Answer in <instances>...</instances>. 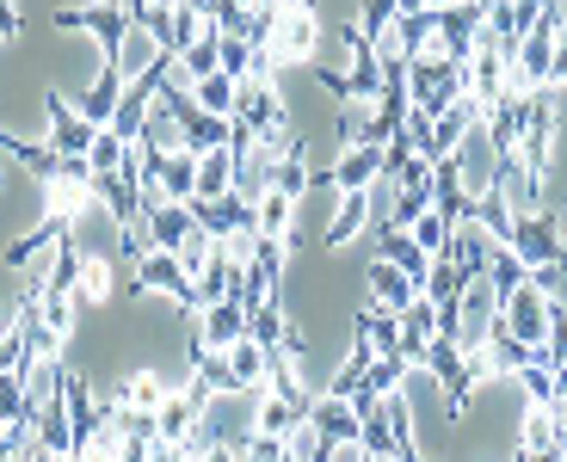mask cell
<instances>
[{"label": "cell", "instance_id": "4dcf8cb0", "mask_svg": "<svg viewBox=\"0 0 567 462\" xmlns=\"http://www.w3.org/2000/svg\"><path fill=\"white\" fill-rule=\"evenodd\" d=\"M235 86L241 81H228V74H204L198 86H192V105L210 117H235Z\"/></svg>", "mask_w": 567, "mask_h": 462}, {"label": "cell", "instance_id": "4316f807", "mask_svg": "<svg viewBox=\"0 0 567 462\" xmlns=\"http://www.w3.org/2000/svg\"><path fill=\"white\" fill-rule=\"evenodd\" d=\"M518 450H561L555 407H525V413H518Z\"/></svg>", "mask_w": 567, "mask_h": 462}, {"label": "cell", "instance_id": "e575fe53", "mask_svg": "<svg viewBox=\"0 0 567 462\" xmlns=\"http://www.w3.org/2000/svg\"><path fill=\"white\" fill-rule=\"evenodd\" d=\"M31 413V401H25V382L19 377H0V420L13 425V420H25Z\"/></svg>", "mask_w": 567, "mask_h": 462}, {"label": "cell", "instance_id": "52a82bcc", "mask_svg": "<svg viewBox=\"0 0 567 462\" xmlns=\"http://www.w3.org/2000/svg\"><path fill=\"white\" fill-rule=\"evenodd\" d=\"M494 197L506 204L512 216H537V211H549V173H543V167H530L525 154H499Z\"/></svg>", "mask_w": 567, "mask_h": 462}, {"label": "cell", "instance_id": "9a60e30c", "mask_svg": "<svg viewBox=\"0 0 567 462\" xmlns=\"http://www.w3.org/2000/svg\"><path fill=\"white\" fill-rule=\"evenodd\" d=\"M364 302H377V308H389V315H401V308L420 302V284H413L401 266H389V259H370V266H364Z\"/></svg>", "mask_w": 567, "mask_h": 462}, {"label": "cell", "instance_id": "8d00e7d4", "mask_svg": "<svg viewBox=\"0 0 567 462\" xmlns=\"http://www.w3.org/2000/svg\"><path fill=\"white\" fill-rule=\"evenodd\" d=\"M549 93H567V43H555V69H549Z\"/></svg>", "mask_w": 567, "mask_h": 462}, {"label": "cell", "instance_id": "5bb4252c", "mask_svg": "<svg viewBox=\"0 0 567 462\" xmlns=\"http://www.w3.org/2000/svg\"><path fill=\"white\" fill-rule=\"evenodd\" d=\"M383 173V142H346L340 154H333V167L321 173L333 192H364L370 179Z\"/></svg>", "mask_w": 567, "mask_h": 462}, {"label": "cell", "instance_id": "484cf974", "mask_svg": "<svg viewBox=\"0 0 567 462\" xmlns=\"http://www.w3.org/2000/svg\"><path fill=\"white\" fill-rule=\"evenodd\" d=\"M148 99H155V81L124 86V99H117V112H112V124H105V130H117L124 142H136L142 124H148Z\"/></svg>", "mask_w": 567, "mask_h": 462}, {"label": "cell", "instance_id": "7bdbcfd3", "mask_svg": "<svg viewBox=\"0 0 567 462\" xmlns=\"http://www.w3.org/2000/svg\"><path fill=\"white\" fill-rule=\"evenodd\" d=\"M444 7H456V0H425V13H444Z\"/></svg>", "mask_w": 567, "mask_h": 462}, {"label": "cell", "instance_id": "d4e9b609", "mask_svg": "<svg viewBox=\"0 0 567 462\" xmlns=\"http://www.w3.org/2000/svg\"><path fill=\"white\" fill-rule=\"evenodd\" d=\"M235 142V124L228 117H210L198 105H185V148L192 154H210V148H228Z\"/></svg>", "mask_w": 567, "mask_h": 462}, {"label": "cell", "instance_id": "7402d4cb", "mask_svg": "<svg viewBox=\"0 0 567 462\" xmlns=\"http://www.w3.org/2000/svg\"><path fill=\"white\" fill-rule=\"evenodd\" d=\"M38 321L50 327L62 346H69V339L86 327V302H81L74 290H38Z\"/></svg>", "mask_w": 567, "mask_h": 462}, {"label": "cell", "instance_id": "cb8c5ba5", "mask_svg": "<svg viewBox=\"0 0 567 462\" xmlns=\"http://www.w3.org/2000/svg\"><path fill=\"white\" fill-rule=\"evenodd\" d=\"M124 167H130V142L117 136V130H100L93 148H86V173H93V185H100V179H124Z\"/></svg>", "mask_w": 567, "mask_h": 462}, {"label": "cell", "instance_id": "bcb514c9", "mask_svg": "<svg viewBox=\"0 0 567 462\" xmlns=\"http://www.w3.org/2000/svg\"><path fill=\"white\" fill-rule=\"evenodd\" d=\"M561 462H567V438H561Z\"/></svg>", "mask_w": 567, "mask_h": 462}, {"label": "cell", "instance_id": "836d02e7", "mask_svg": "<svg viewBox=\"0 0 567 462\" xmlns=\"http://www.w3.org/2000/svg\"><path fill=\"white\" fill-rule=\"evenodd\" d=\"M210 259H216V240L204 235L198 223H192V235L179 240V266H185V278H192V271H204V266H210Z\"/></svg>", "mask_w": 567, "mask_h": 462}, {"label": "cell", "instance_id": "1f68e13d", "mask_svg": "<svg viewBox=\"0 0 567 462\" xmlns=\"http://www.w3.org/2000/svg\"><path fill=\"white\" fill-rule=\"evenodd\" d=\"M525 278H530V271H525V259H518V253H512L506 240H499V247L487 253V284H494V290L506 296V290H518Z\"/></svg>", "mask_w": 567, "mask_h": 462}, {"label": "cell", "instance_id": "f35d334b", "mask_svg": "<svg viewBox=\"0 0 567 462\" xmlns=\"http://www.w3.org/2000/svg\"><path fill=\"white\" fill-rule=\"evenodd\" d=\"M506 462H561V450H512Z\"/></svg>", "mask_w": 567, "mask_h": 462}, {"label": "cell", "instance_id": "e0dca14e", "mask_svg": "<svg viewBox=\"0 0 567 462\" xmlns=\"http://www.w3.org/2000/svg\"><path fill=\"white\" fill-rule=\"evenodd\" d=\"M235 179H241V161H235V142H228V148H210V154H198V185H192V204H223V197L235 192Z\"/></svg>", "mask_w": 567, "mask_h": 462}, {"label": "cell", "instance_id": "c3c4849f", "mask_svg": "<svg viewBox=\"0 0 567 462\" xmlns=\"http://www.w3.org/2000/svg\"><path fill=\"white\" fill-rule=\"evenodd\" d=\"M284 462H290V456H284Z\"/></svg>", "mask_w": 567, "mask_h": 462}, {"label": "cell", "instance_id": "ffe728a7", "mask_svg": "<svg viewBox=\"0 0 567 462\" xmlns=\"http://www.w3.org/2000/svg\"><path fill=\"white\" fill-rule=\"evenodd\" d=\"M124 86H130V81H124L117 69L93 74V81L81 86V99H74V112H81L93 130H105V124H112V112H117V99H124Z\"/></svg>", "mask_w": 567, "mask_h": 462}, {"label": "cell", "instance_id": "60d3db41", "mask_svg": "<svg viewBox=\"0 0 567 462\" xmlns=\"http://www.w3.org/2000/svg\"><path fill=\"white\" fill-rule=\"evenodd\" d=\"M204 462H241V450H210Z\"/></svg>", "mask_w": 567, "mask_h": 462}, {"label": "cell", "instance_id": "8992f818", "mask_svg": "<svg viewBox=\"0 0 567 462\" xmlns=\"http://www.w3.org/2000/svg\"><path fill=\"white\" fill-rule=\"evenodd\" d=\"M204 432L216 438V450H241L259 432V394L254 389H216L204 407Z\"/></svg>", "mask_w": 567, "mask_h": 462}, {"label": "cell", "instance_id": "ac0fdd59", "mask_svg": "<svg viewBox=\"0 0 567 462\" xmlns=\"http://www.w3.org/2000/svg\"><path fill=\"white\" fill-rule=\"evenodd\" d=\"M223 365H228V389H266V377H271V346H259L254 333H241L235 346L223 351Z\"/></svg>", "mask_w": 567, "mask_h": 462}, {"label": "cell", "instance_id": "277c9868", "mask_svg": "<svg viewBox=\"0 0 567 462\" xmlns=\"http://www.w3.org/2000/svg\"><path fill=\"white\" fill-rule=\"evenodd\" d=\"M401 93H408L413 112H451L456 99H463V62H439V57H420L408 62V74H401Z\"/></svg>", "mask_w": 567, "mask_h": 462}, {"label": "cell", "instance_id": "9c48e42d", "mask_svg": "<svg viewBox=\"0 0 567 462\" xmlns=\"http://www.w3.org/2000/svg\"><path fill=\"white\" fill-rule=\"evenodd\" d=\"M56 31H81V38H93L112 57L117 38L130 31V0H81V7H62Z\"/></svg>", "mask_w": 567, "mask_h": 462}, {"label": "cell", "instance_id": "2e32d148", "mask_svg": "<svg viewBox=\"0 0 567 462\" xmlns=\"http://www.w3.org/2000/svg\"><path fill=\"white\" fill-rule=\"evenodd\" d=\"M241 333H247V308L235 296H223V302L198 308V346L192 351H228Z\"/></svg>", "mask_w": 567, "mask_h": 462}, {"label": "cell", "instance_id": "7a4b0ae2", "mask_svg": "<svg viewBox=\"0 0 567 462\" xmlns=\"http://www.w3.org/2000/svg\"><path fill=\"white\" fill-rule=\"evenodd\" d=\"M62 240H69L74 259H117V266H124V216H117L100 192H93V204L62 228Z\"/></svg>", "mask_w": 567, "mask_h": 462}, {"label": "cell", "instance_id": "83f0119b", "mask_svg": "<svg viewBox=\"0 0 567 462\" xmlns=\"http://www.w3.org/2000/svg\"><path fill=\"white\" fill-rule=\"evenodd\" d=\"M408 235H413V247H420L425 259H444V253H451V235H456V223H444V216L432 211V204H425V211L408 223Z\"/></svg>", "mask_w": 567, "mask_h": 462}, {"label": "cell", "instance_id": "ee69618b", "mask_svg": "<svg viewBox=\"0 0 567 462\" xmlns=\"http://www.w3.org/2000/svg\"><path fill=\"white\" fill-rule=\"evenodd\" d=\"M0 456H7V420H0Z\"/></svg>", "mask_w": 567, "mask_h": 462}, {"label": "cell", "instance_id": "74e56055", "mask_svg": "<svg viewBox=\"0 0 567 462\" xmlns=\"http://www.w3.org/2000/svg\"><path fill=\"white\" fill-rule=\"evenodd\" d=\"M179 7H185V13H192V19H204V25H210V19H216V7H223V0H179Z\"/></svg>", "mask_w": 567, "mask_h": 462}, {"label": "cell", "instance_id": "ab89813d", "mask_svg": "<svg viewBox=\"0 0 567 462\" xmlns=\"http://www.w3.org/2000/svg\"><path fill=\"white\" fill-rule=\"evenodd\" d=\"M555 401H567V358H555Z\"/></svg>", "mask_w": 567, "mask_h": 462}, {"label": "cell", "instance_id": "7dc6e473", "mask_svg": "<svg viewBox=\"0 0 567 462\" xmlns=\"http://www.w3.org/2000/svg\"><path fill=\"white\" fill-rule=\"evenodd\" d=\"M235 7H254V0H235Z\"/></svg>", "mask_w": 567, "mask_h": 462}, {"label": "cell", "instance_id": "ba28073f", "mask_svg": "<svg viewBox=\"0 0 567 462\" xmlns=\"http://www.w3.org/2000/svg\"><path fill=\"white\" fill-rule=\"evenodd\" d=\"M93 136H100V130L74 112V99H62V93L43 86V148L56 154V161H86Z\"/></svg>", "mask_w": 567, "mask_h": 462}, {"label": "cell", "instance_id": "30bf717a", "mask_svg": "<svg viewBox=\"0 0 567 462\" xmlns=\"http://www.w3.org/2000/svg\"><path fill=\"white\" fill-rule=\"evenodd\" d=\"M506 247L518 253V259H525V271H543V266H555V259H567L561 228H555V216H549V211L518 216V223H512V235H506Z\"/></svg>", "mask_w": 567, "mask_h": 462}, {"label": "cell", "instance_id": "6da1fadb", "mask_svg": "<svg viewBox=\"0 0 567 462\" xmlns=\"http://www.w3.org/2000/svg\"><path fill=\"white\" fill-rule=\"evenodd\" d=\"M321 43H327V25H321V7L315 0L284 7L278 25H271V57H278V69H315L321 62Z\"/></svg>", "mask_w": 567, "mask_h": 462}, {"label": "cell", "instance_id": "d6986e66", "mask_svg": "<svg viewBox=\"0 0 567 462\" xmlns=\"http://www.w3.org/2000/svg\"><path fill=\"white\" fill-rule=\"evenodd\" d=\"M254 228H259L266 240L302 235V204H297V197H284L278 185H266V192L254 197Z\"/></svg>", "mask_w": 567, "mask_h": 462}, {"label": "cell", "instance_id": "b9f144b4", "mask_svg": "<svg viewBox=\"0 0 567 462\" xmlns=\"http://www.w3.org/2000/svg\"><path fill=\"white\" fill-rule=\"evenodd\" d=\"M401 13H425V0H395Z\"/></svg>", "mask_w": 567, "mask_h": 462}, {"label": "cell", "instance_id": "f1b7e54d", "mask_svg": "<svg viewBox=\"0 0 567 462\" xmlns=\"http://www.w3.org/2000/svg\"><path fill=\"white\" fill-rule=\"evenodd\" d=\"M302 420H309V407H297V401H284V394L259 389V432H266V438H290Z\"/></svg>", "mask_w": 567, "mask_h": 462}, {"label": "cell", "instance_id": "f6af8a7d", "mask_svg": "<svg viewBox=\"0 0 567 462\" xmlns=\"http://www.w3.org/2000/svg\"><path fill=\"white\" fill-rule=\"evenodd\" d=\"M56 462H81V456H56Z\"/></svg>", "mask_w": 567, "mask_h": 462}, {"label": "cell", "instance_id": "8fae6325", "mask_svg": "<svg viewBox=\"0 0 567 462\" xmlns=\"http://www.w3.org/2000/svg\"><path fill=\"white\" fill-rule=\"evenodd\" d=\"M161 62H167L161 38H155L148 25H136V19H130V31L117 38V50H112V69L124 74L130 86H136V81H155V74H161Z\"/></svg>", "mask_w": 567, "mask_h": 462}, {"label": "cell", "instance_id": "603a6c76", "mask_svg": "<svg viewBox=\"0 0 567 462\" xmlns=\"http://www.w3.org/2000/svg\"><path fill=\"white\" fill-rule=\"evenodd\" d=\"M198 420H204V407L192 401L185 389H173L167 401L155 407V432H161V444H167V450H173V444H185V438L198 432Z\"/></svg>", "mask_w": 567, "mask_h": 462}, {"label": "cell", "instance_id": "4fadbf2b", "mask_svg": "<svg viewBox=\"0 0 567 462\" xmlns=\"http://www.w3.org/2000/svg\"><path fill=\"white\" fill-rule=\"evenodd\" d=\"M309 425L327 438V444H358V432H364V407H358L352 394H315Z\"/></svg>", "mask_w": 567, "mask_h": 462}, {"label": "cell", "instance_id": "5b68a950", "mask_svg": "<svg viewBox=\"0 0 567 462\" xmlns=\"http://www.w3.org/2000/svg\"><path fill=\"white\" fill-rule=\"evenodd\" d=\"M499 327H506L518 346H549V327H555V302L537 278H525L518 290L499 296Z\"/></svg>", "mask_w": 567, "mask_h": 462}, {"label": "cell", "instance_id": "3957f363", "mask_svg": "<svg viewBox=\"0 0 567 462\" xmlns=\"http://www.w3.org/2000/svg\"><path fill=\"white\" fill-rule=\"evenodd\" d=\"M86 204H93V173H86V161H56V173H50V179H38L43 228H69Z\"/></svg>", "mask_w": 567, "mask_h": 462}, {"label": "cell", "instance_id": "f546056e", "mask_svg": "<svg viewBox=\"0 0 567 462\" xmlns=\"http://www.w3.org/2000/svg\"><path fill=\"white\" fill-rule=\"evenodd\" d=\"M192 223H198V211H192V204H161V211H148L155 247H167V253H179V240L192 235Z\"/></svg>", "mask_w": 567, "mask_h": 462}, {"label": "cell", "instance_id": "d6a6232c", "mask_svg": "<svg viewBox=\"0 0 567 462\" xmlns=\"http://www.w3.org/2000/svg\"><path fill=\"white\" fill-rule=\"evenodd\" d=\"M284 456H290V462H321V456H327V438H321V432H315V425H309V420H302V425H297V432L284 438Z\"/></svg>", "mask_w": 567, "mask_h": 462}, {"label": "cell", "instance_id": "d590c367", "mask_svg": "<svg viewBox=\"0 0 567 462\" xmlns=\"http://www.w3.org/2000/svg\"><path fill=\"white\" fill-rule=\"evenodd\" d=\"M241 462H284V438H266V432H254L241 444Z\"/></svg>", "mask_w": 567, "mask_h": 462}, {"label": "cell", "instance_id": "44dd1931", "mask_svg": "<svg viewBox=\"0 0 567 462\" xmlns=\"http://www.w3.org/2000/svg\"><path fill=\"white\" fill-rule=\"evenodd\" d=\"M117 259H74V296L86 302V315H100L105 302L117 296Z\"/></svg>", "mask_w": 567, "mask_h": 462}, {"label": "cell", "instance_id": "7c38bea8", "mask_svg": "<svg viewBox=\"0 0 567 462\" xmlns=\"http://www.w3.org/2000/svg\"><path fill=\"white\" fill-rule=\"evenodd\" d=\"M364 235H370V204H364V192H340L333 204H327L321 247H327V253H346V247H358Z\"/></svg>", "mask_w": 567, "mask_h": 462}]
</instances>
